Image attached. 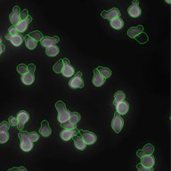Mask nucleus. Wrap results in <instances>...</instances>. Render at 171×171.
I'll use <instances>...</instances> for the list:
<instances>
[{"instance_id":"obj_1","label":"nucleus","mask_w":171,"mask_h":171,"mask_svg":"<svg viewBox=\"0 0 171 171\" xmlns=\"http://www.w3.org/2000/svg\"><path fill=\"white\" fill-rule=\"evenodd\" d=\"M123 126H124V119L122 118L121 115H120L119 113L116 112V113L114 114V117L112 118V129L114 130L116 133H119V132L121 131V129H122Z\"/></svg>"},{"instance_id":"obj_2","label":"nucleus","mask_w":171,"mask_h":171,"mask_svg":"<svg viewBox=\"0 0 171 171\" xmlns=\"http://www.w3.org/2000/svg\"><path fill=\"white\" fill-rule=\"evenodd\" d=\"M78 133L80 134V136L82 137V139L84 142L86 143V144H93L95 143L97 137L95 136V134H94L93 132L90 131H86V130H79Z\"/></svg>"},{"instance_id":"obj_3","label":"nucleus","mask_w":171,"mask_h":171,"mask_svg":"<svg viewBox=\"0 0 171 171\" xmlns=\"http://www.w3.org/2000/svg\"><path fill=\"white\" fill-rule=\"evenodd\" d=\"M69 86L71 88H84V82L82 79L81 72H78L69 82Z\"/></svg>"},{"instance_id":"obj_4","label":"nucleus","mask_w":171,"mask_h":171,"mask_svg":"<svg viewBox=\"0 0 171 171\" xmlns=\"http://www.w3.org/2000/svg\"><path fill=\"white\" fill-rule=\"evenodd\" d=\"M138 4H139L138 1H134L132 3V5L128 7V12L131 17L136 18L141 15V9H140V7L138 6Z\"/></svg>"},{"instance_id":"obj_5","label":"nucleus","mask_w":171,"mask_h":171,"mask_svg":"<svg viewBox=\"0 0 171 171\" xmlns=\"http://www.w3.org/2000/svg\"><path fill=\"white\" fill-rule=\"evenodd\" d=\"M78 134V130L77 128H74V129H63L61 131L60 133V136L61 138L64 141H69L70 139H71L75 135Z\"/></svg>"},{"instance_id":"obj_6","label":"nucleus","mask_w":171,"mask_h":171,"mask_svg":"<svg viewBox=\"0 0 171 171\" xmlns=\"http://www.w3.org/2000/svg\"><path fill=\"white\" fill-rule=\"evenodd\" d=\"M119 15H120V13L117 8H112L109 11H103L102 13V17L107 19V20H110V21H112L115 18L119 17Z\"/></svg>"},{"instance_id":"obj_7","label":"nucleus","mask_w":171,"mask_h":171,"mask_svg":"<svg viewBox=\"0 0 171 171\" xmlns=\"http://www.w3.org/2000/svg\"><path fill=\"white\" fill-rule=\"evenodd\" d=\"M31 21H32V18L30 15L26 18L25 20H23V21H19V23L14 25L18 32H24L25 30H27L28 24L30 23Z\"/></svg>"},{"instance_id":"obj_8","label":"nucleus","mask_w":171,"mask_h":171,"mask_svg":"<svg viewBox=\"0 0 171 171\" xmlns=\"http://www.w3.org/2000/svg\"><path fill=\"white\" fill-rule=\"evenodd\" d=\"M60 40V38L58 37H43L41 38V45L42 47H48L50 46L55 45L56 43H58Z\"/></svg>"},{"instance_id":"obj_9","label":"nucleus","mask_w":171,"mask_h":171,"mask_svg":"<svg viewBox=\"0 0 171 171\" xmlns=\"http://www.w3.org/2000/svg\"><path fill=\"white\" fill-rule=\"evenodd\" d=\"M141 164L146 168H153L154 165V158L152 154L143 155L141 157Z\"/></svg>"},{"instance_id":"obj_10","label":"nucleus","mask_w":171,"mask_h":171,"mask_svg":"<svg viewBox=\"0 0 171 171\" xmlns=\"http://www.w3.org/2000/svg\"><path fill=\"white\" fill-rule=\"evenodd\" d=\"M20 13H21V9L19 6H14L13 9V12L10 14V22L13 25L17 24L20 21Z\"/></svg>"},{"instance_id":"obj_11","label":"nucleus","mask_w":171,"mask_h":171,"mask_svg":"<svg viewBox=\"0 0 171 171\" xmlns=\"http://www.w3.org/2000/svg\"><path fill=\"white\" fill-rule=\"evenodd\" d=\"M6 38L7 40H10L12 42V44L14 46V47H19L22 45L23 43V38L21 35H15V36H11L10 34H6Z\"/></svg>"},{"instance_id":"obj_12","label":"nucleus","mask_w":171,"mask_h":171,"mask_svg":"<svg viewBox=\"0 0 171 171\" xmlns=\"http://www.w3.org/2000/svg\"><path fill=\"white\" fill-rule=\"evenodd\" d=\"M105 79L106 78H104L103 77L96 69L94 70L93 83H94V85L95 87H101V86H103L104 84V82H105Z\"/></svg>"},{"instance_id":"obj_13","label":"nucleus","mask_w":171,"mask_h":171,"mask_svg":"<svg viewBox=\"0 0 171 171\" xmlns=\"http://www.w3.org/2000/svg\"><path fill=\"white\" fill-rule=\"evenodd\" d=\"M39 133H40L41 136H45V137H47V136H49L51 135L52 129L50 128V126H49L47 120H43L42 121L41 128L39 129Z\"/></svg>"},{"instance_id":"obj_14","label":"nucleus","mask_w":171,"mask_h":171,"mask_svg":"<svg viewBox=\"0 0 171 171\" xmlns=\"http://www.w3.org/2000/svg\"><path fill=\"white\" fill-rule=\"evenodd\" d=\"M153 152H154V147L153 146V144L148 143V144H146V145L143 148L142 150H139L136 154H137V156H138L139 158H141V157H143V155L153 154Z\"/></svg>"},{"instance_id":"obj_15","label":"nucleus","mask_w":171,"mask_h":171,"mask_svg":"<svg viewBox=\"0 0 171 171\" xmlns=\"http://www.w3.org/2000/svg\"><path fill=\"white\" fill-rule=\"evenodd\" d=\"M35 80V76H34V72L29 71L27 73H25L24 75L22 76V81L25 85H31Z\"/></svg>"},{"instance_id":"obj_16","label":"nucleus","mask_w":171,"mask_h":171,"mask_svg":"<svg viewBox=\"0 0 171 171\" xmlns=\"http://www.w3.org/2000/svg\"><path fill=\"white\" fill-rule=\"evenodd\" d=\"M116 109H117V112L123 115V114H126L127 112H128L129 110V105H128V103H127L126 101H123V102H120L118 103V104L116 105Z\"/></svg>"},{"instance_id":"obj_17","label":"nucleus","mask_w":171,"mask_h":171,"mask_svg":"<svg viewBox=\"0 0 171 171\" xmlns=\"http://www.w3.org/2000/svg\"><path fill=\"white\" fill-rule=\"evenodd\" d=\"M77 135H75V136L72 137V138H74V145H75V147L77 148L78 150H81V151L85 150L86 147H87L86 143L84 142L81 136H78Z\"/></svg>"},{"instance_id":"obj_18","label":"nucleus","mask_w":171,"mask_h":171,"mask_svg":"<svg viewBox=\"0 0 171 171\" xmlns=\"http://www.w3.org/2000/svg\"><path fill=\"white\" fill-rule=\"evenodd\" d=\"M74 71H74V68H73V67L69 63V64L63 65V69H62L61 73H62L64 77L70 78L74 75Z\"/></svg>"},{"instance_id":"obj_19","label":"nucleus","mask_w":171,"mask_h":171,"mask_svg":"<svg viewBox=\"0 0 171 171\" xmlns=\"http://www.w3.org/2000/svg\"><path fill=\"white\" fill-rule=\"evenodd\" d=\"M143 27L142 25H139L137 27H131L128 31V35L132 38H135L136 36H138L141 32H143Z\"/></svg>"},{"instance_id":"obj_20","label":"nucleus","mask_w":171,"mask_h":171,"mask_svg":"<svg viewBox=\"0 0 171 171\" xmlns=\"http://www.w3.org/2000/svg\"><path fill=\"white\" fill-rule=\"evenodd\" d=\"M20 147H21V149L23 152H30V151H31V149L33 148V142L30 141L29 138L22 140L21 141V144H20Z\"/></svg>"},{"instance_id":"obj_21","label":"nucleus","mask_w":171,"mask_h":171,"mask_svg":"<svg viewBox=\"0 0 171 171\" xmlns=\"http://www.w3.org/2000/svg\"><path fill=\"white\" fill-rule=\"evenodd\" d=\"M30 118L29 116V113L25 111H21V112H18L17 114V120L18 123H21V124H25Z\"/></svg>"},{"instance_id":"obj_22","label":"nucleus","mask_w":171,"mask_h":171,"mask_svg":"<svg viewBox=\"0 0 171 171\" xmlns=\"http://www.w3.org/2000/svg\"><path fill=\"white\" fill-rule=\"evenodd\" d=\"M111 26L115 30H120L124 26V22L121 18H115L111 21Z\"/></svg>"},{"instance_id":"obj_23","label":"nucleus","mask_w":171,"mask_h":171,"mask_svg":"<svg viewBox=\"0 0 171 171\" xmlns=\"http://www.w3.org/2000/svg\"><path fill=\"white\" fill-rule=\"evenodd\" d=\"M59 47L55 45L50 46V47H47V49H46V54L48 56H56L59 53Z\"/></svg>"},{"instance_id":"obj_24","label":"nucleus","mask_w":171,"mask_h":171,"mask_svg":"<svg viewBox=\"0 0 171 171\" xmlns=\"http://www.w3.org/2000/svg\"><path fill=\"white\" fill-rule=\"evenodd\" d=\"M70 116H71V112H68L67 110H64L63 112H60L58 114V120L60 123H63L65 121L70 119Z\"/></svg>"},{"instance_id":"obj_25","label":"nucleus","mask_w":171,"mask_h":171,"mask_svg":"<svg viewBox=\"0 0 171 171\" xmlns=\"http://www.w3.org/2000/svg\"><path fill=\"white\" fill-rule=\"evenodd\" d=\"M98 72L100 73L101 75L103 76V77L104 78H110L112 76V71L109 69V68H105V67H98L97 69H96Z\"/></svg>"},{"instance_id":"obj_26","label":"nucleus","mask_w":171,"mask_h":171,"mask_svg":"<svg viewBox=\"0 0 171 171\" xmlns=\"http://www.w3.org/2000/svg\"><path fill=\"white\" fill-rule=\"evenodd\" d=\"M25 44H26V47H28L29 49L32 50V49H35L37 46H38V43L35 40H33L31 38H30L29 36H26L25 38Z\"/></svg>"},{"instance_id":"obj_27","label":"nucleus","mask_w":171,"mask_h":171,"mask_svg":"<svg viewBox=\"0 0 171 171\" xmlns=\"http://www.w3.org/2000/svg\"><path fill=\"white\" fill-rule=\"evenodd\" d=\"M125 98H126V94H125L122 91H118V92H116L115 96H114V102H113L114 105H117L118 103L123 102V101L125 100Z\"/></svg>"},{"instance_id":"obj_28","label":"nucleus","mask_w":171,"mask_h":171,"mask_svg":"<svg viewBox=\"0 0 171 171\" xmlns=\"http://www.w3.org/2000/svg\"><path fill=\"white\" fill-rule=\"evenodd\" d=\"M28 36H29L30 38H31L33 40H35V41L37 42L41 40V38H43V35H42V33L40 31H32V32H30Z\"/></svg>"},{"instance_id":"obj_29","label":"nucleus","mask_w":171,"mask_h":171,"mask_svg":"<svg viewBox=\"0 0 171 171\" xmlns=\"http://www.w3.org/2000/svg\"><path fill=\"white\" fill-rule=\"evenodd\" d=\"M69 120L71 121V123H73V124H77L78 122L80 120L79 113L78 112H72V113H71V116H70V119Z\"/></svg>"},{"instance_id":"obj_30","label":"nucleus","mask_w":171,"mask_h":171,"mask_svg":"<svg viewBox=\"0 0 171 171\" xmlns=\"http://www.w3.org/2000/svg\"><path fill=\"white\" fill-rule=\"evenodd\" d=\"M135 38L139 43H141V44H145L148 41V36L145 33H143V32H141L139 35L136 36Z\"/></svg>"},{"instance_id":"obj_31","label":"nucleus","mask_w":171,"mask_h":171,"mask_svg":"<svg viewBox=\"0 0 171 171\" xmlns=\"http://www.w3.org/2000/svg\"><path fill=\"white\" fill-rule=\"evenodd\" d=\"M63 65L64 64H63V60H60V61H58L55 64L53 65V71H54L55 73H61V71H62V69H63Z\"/></svg>"},{"instance_id":"obj_32","label":"nucleus","mask_w":171,"mask_h":171,"mask_svg":"<svg viewBox=\"0 0 171 171\" xmlns=\"http://www.w3.org/2000/svg\"><path fill=\"white\" fill-rule=\"evenodd\" d=\"M61 127L65 129H74V128H76V124H73L70 120H67L63 123H61Z\"/></svg>"},{"instance_id":"obj_33","label":"nucleus","mask_w":171,"mask_h":171,"mask_svg":"<svg viewBox=\"0 0 171 171\" xmlns=\"http://www.w3.org/2000/svg\"><path fill=\"white\" fill-rule=\"evenodd\" d=\"M17 71L19 74H21L23 76L25 73L28 72V66H26L23 63H21L17 66Z\"/></svg>"},{"instance_id":"obj_34","label":"nucleus","mask_w":171,"mask_h":171,"mask_svg":"<svg viewBox=\"0 0 171 171\" xmlns=\"http://www.w3.org/2000/svg\"><path fill=\"white\" fill-rule=\"evenodd\" d=\"M9 140V134L7 131L0 132V143H5Z\"/></svg>"},{"instance_id":"obj_35","label":"nucleus","mask_w":171,"mask_h":171,"mask_svg":"<svg viewBox=\"0 0 171 171\" xmlns=\"http://www.w3.org/2000/svg\"><path fill=\"white\" fill-rule=\"evenodd\" d=\"M28 138L30 139L31 142H37L39 139V135L37 132H30L28 133Z\"/></svg>"},{"instance_id":"obj_36","label":"nucleus","mask_w":171,"mask_h":171,"mask_svg":"<svg viewBox=\"0 0 171 171\" xmlns=\"http://www.w3.org/2000/svg\"><path fill=\"white\" fill-rule=\"evenodd\" d=\"M55 108H56V110L58 111V112H63V111L66 110V105H65V103L63 101H58V102L55 103Z\"/></svg>"},{"instance_id":"obj_37","label":"nucleus","mask_w":171,"mask_h":171,"mask_svg":"<svg viewBox=\"0 0 171 171\" xmlns=\"http://www.w3.org/2000/svg\"><path fill=\"white\" fill-rule=\"evenodd\" d=\"M9 129V124L6 121H3L0 124V132H5V131H8Z\"/></svg>"},{"instance_id":"obj_38","label":"nucleus","mask_w":171,"mask_h":171,"mask_svg":"<svg viewBox=\"0 0 171 171\" xmlns=\"http://www.w3.org/2000/svg\"><path fill=\"white\" fill-rule=\"evenodd\" d=\"M136 168L139 171H153V168H146L144 166H143L140 163V164H137L136 166Z\"/></svg>"},{"instance_id":"obj_39","label":"nucleus","mask_w":171,"mask_h":171,"mask_svg":"<svg viewBox=\"0 0 171 171\" xmlns=\"http://www.w3.org/2000/svg\"><path fill=\"white\" fill-rule=\"evenodd\" d=\"M9 124L11 125L12 127H16L18 124V120L17 118H15V117H13L11 116L10 118H9Z\"/></svg>"},{"instance_id":"obj_40","label":"nucleus","mask_w":171,"mask_h":171,"mask_svg":"<svg viewBox=\"0 0 171 171\" xmlns=\"http://www.w3.org/2000/svg\"><path fill=\"white\" fill-rule=\"evenodd\" d=\"M29 16V13H28V10H23V12L20 13V21H23L26 18Z\"/></svg>"},{"instance_id":"obj_41","label":"nucleus","mask_w":171,"mask_h":171,"mask_svg":"<svg viewBox=\"0 0 171 171\" xmlns=\"http://www.w3.org/2000/svg\"><path fill=\"white\" fill-rule=\"evenodd\" d=\"M18 136H19V138H20L21 141L24 140V139H28V133L25 132V131H21Z\"/></svg>"},{"instance_id":"obj_42","label":"nucleus","mask_w":171,"mask_h":171,"mask_svg":"<svg viewBox=\"0 0 171 171\" xmlns=\"http://www.w3.org/2000/svg\"><path fill=\"white\" fill-rule=\"evenodd\" d=\"M8 34H10L11 36L18 35V31L17 30H16V28H15V26H14V25L12 26V27L9 29V33H8Z\"/></svg>"},{"instance_id":"obj_43","label":"nucleus","mask_w":171,"mask_h":171,"mask_svg":"<svg viewBox=\"0 0 171 171\" xmlns=\"http://www.w3.org/2000/svg\"><path fill=\"white\" fill-rule=\"evenodd\" d=\"M28 71H31V72H35L36 71V66L35 64H33V63H30L28 66Z\"/></svg>"},{"instance_id":"obj_44","label":"nucleus","mask_w":171,"mask_h":171,"mask_svg":"<svg viewBox=\"0 0 171 171\" xmlns=\"http://www.w3.org/2000/svg\"><path fill=\"white\" fill-rule=\"evenodd\" d=\"M9 170H24L26 171V168H23V167H21V168H10Z\"/></svg>"},{"instance_id":"obj_45","label":"nucleus","mask_w":171,"mask_h":171,"mask_svg":"<svg viewBox=\"0 0 171 171\" xmlns=\"http://www.w3.org/2000/svg\"><path fill=\"white\" fill-rule=\"evenodd\" d=\"M5 51V46L4 45H0V54Z\"/></svg>"},{"instance_id":"obj_46","label":"nucleus","mask_w":171,"mask_h":171,"mask_svg":"<svg viewBox=\"0 0 171 171\" xmlns=\"http://www.w3.org/2000/svg\"><path fill=\"white\" fill-rule=\"evenodd\" d=\"M0 45H2V40H1V38H0Z\"/></svg>"}]
</instances>
